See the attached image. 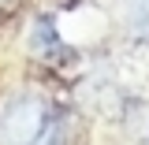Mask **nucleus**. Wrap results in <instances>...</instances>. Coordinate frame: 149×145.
Returning a JSON list of instances; mask_svg holds the SVG:
<instances>
[{
	"label": "nucleus",
	"mask_w": 149,
	"mask_h": 145,
	"mask_svg": "<svg viewBox=\"0 0 149 145\" xmlns=\"http://www.w3.org/2000/svg\"><path fill=\"white\" fill-rule=\"evenodd\" d=\"M127 26L134 37H142V41H149V0H130L127 8Z\"/></svg>",
	"instance_id": "f03ea898"
},
{
	"label": "nucleus",
	"mask_w": 149,
	"mask_h": 145,
	"mask_svg": "<svg viewBox=\"0 0 149 145\" xmlns=\"http://www.w3.org/2000/svg\"><path fill=\"white\" fill-rule=\"evenodd\" d=\"M49 123V108L37 97H19L0 119V142L4 145H34Z\"/></svg>",
	"instance_id": "f257e3e1"
},
{
	"label": "nucleus",
	"mask_w": 149,
	"mask_h": 145,
	"mask_svg": "<svg viewBox=\"0 0 149 145\" xmlns=\"http://www.w3.org/2000/svg\"><path fill=\"white\" fill-rule=\"evenodd\" d=\"M0 4H8V0H0Z\"/></svg>",
	"instance_id": "7ed1b4c3"
}]
</instances>
